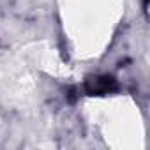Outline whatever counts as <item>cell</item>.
Segmentation results:
<instances>
[{"label":"cell","mask_w":150,"mask_h":150,"mask_svg":"<svg viewBox=\"0 0 150 150\" xmlns=\"http://www.w3.org/2000/svg\"><path fill=\"white\" fill-rule=\"evenodd\" d=\"M115 88V81L111 76H103L88 81V92L90 94H108L110 90Z\"/></svg>","instance_id":"obj_1"}]
</instances>
